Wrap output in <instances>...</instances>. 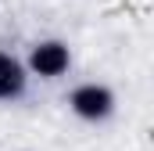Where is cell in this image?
<instances>
[{"label": "cell", "instance_id": "obj_3", "mask_svg": "<svg viewBox=\"0 0 154 151\" xmlns=\"http://www.w3.org/2000/svg\"><path fill=\"white\" fill-rule=\"evenodd\" d=\"M22 90H25V69H22V61L0 50V101L18 97Z\"/></svg>", "mask_w": 154, "mask_h": 151}, {"label": "cell", "instance_id": "obj_2", "mask_svg": "<svg viewBox=\"0 0 154 151\" xmlns=\"http://www.w3.org/2000/svg\"><path fill=\"white\" fill-rule=\"evenodd\" d=\"M68 65H72V54L57 40H43V43L32 47V54H29V69L36 76H43V79H57L61 72H68Z\"/></svg>", "mask_w": 154, "mask_h": 151}, {"label": "cell", "instance_id": "obj_1", "mask_svg": "<svg viewBox=\"0 0 154 151\" xmlns=\"http://www.w3.org/2000/svg\"><path fill=\"white\" fill-rule=\"evenodd\" d=\"M115 108V97H111V90L108 86H100V83H82L72 90V112L79 119H90V122H97V119H108Z\"/></svg>", "mask_w": 154, "mask_h": 151}]
</instances>
